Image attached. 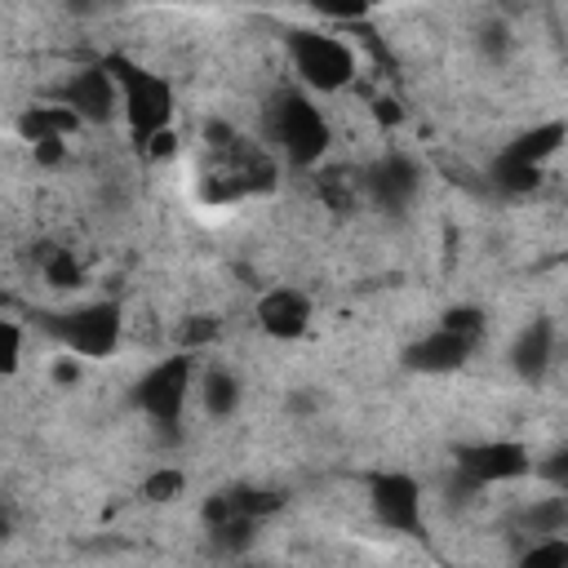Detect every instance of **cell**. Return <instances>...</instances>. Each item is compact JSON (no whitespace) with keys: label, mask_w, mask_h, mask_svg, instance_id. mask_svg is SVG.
<instances>
[{"label":"cell","mask_w":568,"mask_h":568,"mask_svg":"<svg viewBox=\"0 0 568 568\" xmlns=\"http://www.w3.org/2000/svg\"><path fill=\"white\" fill-rule=\"evenodd\" d=\"M333 142V129L306 89H275L262 106V146L288 169H315Z\"/></svg>","instance_id":"6da1fadb"},{"label":"cell","mask_w":568,"mask_h":568,"mask_svg":"<svg viewBox=\"0 0 568 568\" xmlns=\"http://www.w3.org/2000/svg\"><path fill=\"white\" fill-rule=\"evenodd\" d=\"M102 62L111 67L115 89H120V120H124L129 138L138 142V151H142L155 133L173 129V115H178L173 80L151 71V67H142V62H133L129 53H106Z\"/></svg>","instance_id":"7a4b0ae2"},{"label":"cell","mask_w":568,"mask_h":568,"mask_svg":"<svg viewBox=\"0 0 568 568\" xmlns=\"http://www.w3.org/2000/svg\"><path fill=\"white\" fill-rule=\"evenodd\" d=\"M40 328L75 359H106V355H115V346L124 337V306H120V297H98V302H80L71 311H44Z\"/></svg>","instance_id":"3957f363"},{"label":"cell","mask_w":568,"mask_h":568,"mask_svg":"<svg viewBox=\"0 0 568 568\" xmlns=\"http://www.w3.org/2000/svg\"><path fill=\"white\" fill-rule=\"evenodd\" d=\"M284 49H288V67L306 93H342L359 71L355 49L333 31L293 27L284 36Z\"/></svg>","instance_id":"277c9868"},{"label":"cell","mask_w":568,"mask_h":568,"mask_svg":"<svg viewBox=\"0 0 568 568\" xmlns=\"http://www.w3.org/2000/svg\"><path fill=\"white\" fill-rule=\"evenodd\" d=\"M195 390V351H173L164 359H155L151 368H142V377L129 386V399L138 413H146L155 426L173 430L186 413V399Z\"/></svg>","instance_id":"5b68a950"},{"label":"cell","mask_w":568,"mask_h":568,"mask_svg":"<svg viewBox=\"0 0 568 568\" xmlns=\"http://www.w3.org/2000/svg\"><path fill=\"white\" fill-rule=\"evenodd\" d=\"M564 138H568V124H564V120H541V124L524 129L515 142H506V146L497 151V160H493V186H501V191H510V195L537 191L541 169H546V160L564 146Z\"/></svg>","instance_id":"8992f818"},{"label":"cell","mask_w":568,"mask_h":568,"mask_svg":"<svg viewBox=\"0 0 568 568\" xmlns=\"http://www.w3.org/2000/svg\"><path fill=\"white\" fill-rule=\"evenodd\" d=\"M453 470L462 479H470L475 488L510 484V479L532 475V453L519 439H475V444L453 448Z\"/></svg>","instance_id":"52a82bcc"},{"label":"cell","mask_w":568,"mask_h":568,"mask_svg":"<svg viewBox=\"0 0 568 568\" xmlns=\"http://www.w3.org/2000/svg\"><path fill=\"white\" fill-rule=\"evenodd\" d=\"M368 510L386 532L417 537L426 506H422V484L408 470H373L368 475Z\"/></svg>","instance_id":"ba28073f"},{"label":"cell","mask_w":568,"mask_h":568,"mask_svg":"<svg viewBox=\"0 0 568 568\" xmlns=\"http://www.w3.org/2000/svg\"><path fill=\"white\" fill-rule=\"evenodd\" d=\"M53 98H58L62 106H71L84 129H102V124H111V120L120 115V89H115V75H111V67H106L102 58L89 62V67H75V71L58 84Z\"/></svg>","instance_id":"9c48e42d"},{"label":"cell","mask_w":568,"mask_h":568,"mask_svg":"<svg viewBox=\"0 0 568 568\" xmlns=\"http://www.w3.org/2000/svg\"><path fill=\"white\" fill-rule=\"evenodd\" d=\"M359 182L368 204H377L382 213H404L422 195V164L404 151H386L382 160L359 169Z\"/></svg>","instance_id":"30bf717a"},{"label":"cell","mask_w":568,"mask_h":568,"mask_svg":"<svg viewBox=\"0 0 568 568\" xmlns=\"http://www.w3.org/2000/svg\"><path fill=\"white\" fill-rule=\"evenodd\" d=\"M479 342H484V337H470V333H457V328L435 324L426 337H417V342H408V346H404V364H408L413 373L444 377V373L466 368V359L475 355V346H479Z\"/></svg>","instance_id":"8fae6325"},{"label":"cell","mask_w":568,"mask_h":568,"mask_svg":"<svg viewBox=\"0 0 568 568\" xmlns=\"http://www.w3.org/2000/svg\"><path fill=\"white\" fill-rule=\"evenodd\" d=\"M311 315H315L311 297H306L302 288H293V284L266 288V293L257 297V306H253V320H257V328H262L271 342H297V337L311 328Z\"/></svg>","instance_id":"7c38bea8"},{"label":"cell","mask_w":568,"mask_h":568,"mask_svg":"<svg viewBox=\"0 0 568 568\" xmlns=\"http://www.w3.org/2000/svg\"><path fill=\"white\" fill-rule=\"evenodd\" d=\"M555 364V324L550 320H532L519 328L515 346H510V368L519 373V382L528 386H541L546 373Z\"/></svg>","instance_id":"4fadbf2b"},{"label":"cell","mask_w":568,"mask_h":568,"mask_svg":"<svg viewBox=\"0 0 568 568\" xmlns=\"http://www.w3.org/2000/svg\"><path fill=\"white\" fill-rule=\"evenodd\" d=\"M18 138L22 142H31V146H44V142H71L84 124H80V115L71 111V106H62L58 98L53 102H36V106H22V115H18Z\"/></svg>","instance_id":"5bb4252c"},{"label":"cell","mask_w":568,"mask_h":568,"mask_svg":"<svg viewBox=\"0 0 568 568\" xmlns=\"http://www.w3.org/2000/svg\"><path fill=\"white\" fill-rule=\"evenodd\" d=\"M240 399H244V390H240V377H235L231 368L209 364V368L200 373V404H204V413H209L213 422H226V417L240 408Z\"/></svg>","instance_id":"9a60e30c"},{"label":"cell","mask_w":568,"mask_h":568,"mask_svg":"<svg viewBox=\"0 0 568 568\" xmlns=\"http://www.w3.org/2000/svg\"><path fill=\"white\" fill-rule=\"evenodd\" d=\"M315 191H320V200H324L333 213H351V209L364 200V182H359V169H320V178H315Z\"/></svg>","instance_id":"2e32d148"},{"label":"cell","mask_w":568,"mask_h":568,"mask_svg":"<svg viewBox=\"0 0 568 568\" xmlns=\"http://www.w3.org/2000/svg\"><path fill=\"white\" fill-rule=\"evenodd\" d=\"M36 266H40V275H44V284H49V288H75V284L84 280V271H80L75 253H71V248H62V244H40Z\"/></svg>","instance_id":"e0dca14e"},{"label":"cell","mask_w":568,"mask_h":568,"mask_svg":"<svg viewBox=\"0 0 568 568\" xmlns=\"http://www.w3.org/2000/svg\"><path fill=\"white\" fill-rule=\"evenodd\" d=\"M519 524H524L528 537L564 532V528H568V501H564V497H541V501H532V510H524Z\"/></svg>","instance_id":"ac0fdd59"},{"label":"cell","mask_w":568,"mask_h":568,"mask_svg":"<svg viewBox=\"0 0 568 568\" xmlns=\"http://www.w3.org/2000/svg\"><path fill=\"white\" fill-rule=\"evenodd\" d=\"M519 564H524V568H564V564H568V537H564V532L532 537V541L519 550Z\"/></svg>","instance_id":"d6986e66"},{"label":"cell","mask_w":568,"mask_h":568,"mask_svg":"<svg viewBox=\"0 0 568 568\" xmlns=\"http://www.w3.org/2000/svg\"><path fill=\"white\" fill-rule=\"evenodd\" d=\"M186 493V470L182 466H160L142 479V501L151 506H164V501H178Z\"/></svg>","instance_id":"ffe728a7"},{"label":"cell","mask_w":568,"mask_h":568,"mask_svg":"<svg viewBox=\"0 0 568 568\" xmlns=\"http://www.w3.org/2000/svg\"><path fill=\"white\" fill-rule=\"evenodd\" d=\"M217 333H222L217 315H191V320L178 324V346L182 351H204V346L217 342Z\"/></svg>","instance_id":"44dd1931"},{"label":"cell","mask_w":568,"mask_h":568,"mask_svg":"<svg viewBox=\"0 0 568 568\" xmlns=\"http://www.w3.org/2000/svg\"><path fill=\"white\" fill-rule=\"evenodd\" d=\"M22 368V324L0 320V377H13Z\"/></svg>","instance_id":"7402d4cb"},{"label":"cell","mask_w":568,"mask_h":568,"mask_svg":"<svg viewBox=\"0 0 568 568\" xmlns=\"http://www.w3.org/2000/svg\"><path fill=\"white\" fill-rule=\"evenodd\" d=\"M439 324L444 328H457V333H470V337H484V328H488V320H484L479 306H448L439 315Z\"/></svg>","instance_id":"603a6c76"},{"label":"cell","mask_w":568,"mask_h":568,"mask_svg":"<svg viewBox=\"0 0 568 568\" xmlns=\"http://www.w3.org/2000/svg\"><path fill=\"white\" fill-rule=\"evenodd\" d=\"M320 18H333V22H355V18H364L373 4L368 0H306Z\"/></svg>","instance_id":"cb8c5ba5"},{"label":"cell","mask_w":568,"mask_h":568,"mask_svg":"<svg viewBox=\"0 0 568 568\" xmlns=\"http://www.w3.org/2000/svg\"><path fill=\"white\" fill-rule=\"evenodd\" d=\"M373 115H377L382 124H399V102H390V98H382V102H373Z\"/></svg>","instance_id":"d4e9b609"},{"label":"cell","mask_w":568,"mask_h":568,"mask_svg":"<svg viewBox=\"0 0 568 568\" xmlns=\"http://www.w3.org/2000/svg\"><path fill=\"white\" fill-rule=\"evenodd\" d=\"M53 377H58V382H75V364H58Z\"/></svg>","instance_id":"484cf974"},{"label":"cell","mask_w":568,"mask_h":568,"mask_svg":"<svg viewBox=\"0 0 568 568\" xmlns=\"http://www.w3.org/2000/svg\"><path fill=\"white\" fill-rule=\"evenodd\" d=\"M9 532H13V519H9V510H4V506H0V541H4V537H9Z\"/></svg>","instance_id":"4316f807"},{"label":"cell","mask_w":568,"mask_h":568,"mask_svg":"<svg viewBox=\"0 0 568 568\" xmlns=\"http://www.w3.org/2000/svg\"><path fill=\"white\" fill-rule=\"evenodd\" d=\"M368 4H382V0H368Z\"/></svg>","instance_id":"83f0119b"}]
</instances>
